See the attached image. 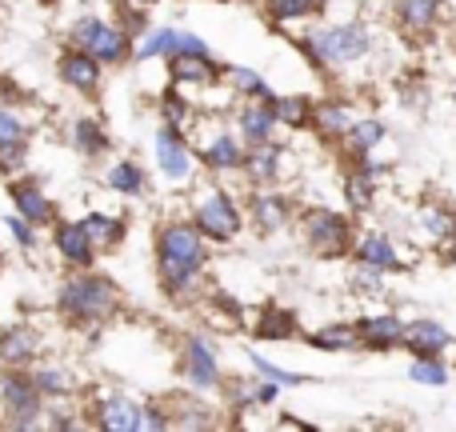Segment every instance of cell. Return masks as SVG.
<instances>
[{"label":"cell","instance_id":"1","mask_svg":"<svg viewBox=\"0 0 456 432\" xmlns=\"http://www.w3.org/2000/svg\"><path fill=\"white\" fill-rule=\"evenodd\" d=\"M157 265L173 292L189 289L205 265V232L192 224H168L157 240Z\"/></svg>","mask_w":456,"mask_h":432},{"label":"cell","instance_id":"2","mask_svg":"<svg viewBox=\"0 0 456 432\" xmlns=\"http://www.w3.org/2000/svg\"><path fill=\"white\" fill-rule=\"evenodd\" d=\"M61 308L72 321H104L117 308V289L109 276H72L61 292Z\"/></svg>","mask_w":456,"mask_h":432},{"label":"cell","instance_id":"3","mask_svg":"<svg viewBox=\"0 0 456 432\" xmlns=\"http://www.w3.org/2000/svg\"><path fill=\"white\" fill-rule=\"evenodd\" d=\"M372 40L364 32V24H332V29H321L313 32L308 40V53L324 64H353L361 56H369Z\"/></svg>","mask_w":456,"mask_h":432},{"label":"cell","instance_id":"4","mask_svg":"<svg viewBox=\"0 0 456 432\" xmlns=\"http://www.w3.org/2000/svg\"><path fill=\"white\" fill-rule=\"evenodd\" d=\"M72 40H77V48L93 53L96 61H104V64H117L128 56V37L120 29H112V24L96 20V16L80 20L77 29H72Z\"/></svg>","mask_w":456,"mask_h":432},{"label":"cell","instance_id":"5","mask_svg":"<svg viewBox=\"0 0 456 432\" xmlns=\"http://www.w3.org/2000/svg\"><path fill=\"white\" fill-rule=\"evenodd\" d=\"M0 401H4L8 417H12L16 428L37 425L40 412V385L32 377H20V372H4L0 377Z\"/></svg>","mask_w":456,"mask_h":432},{"label":"cell","instance_id":"6","mask_svg":"<svg viewBox=\"0 0 456 432\" xmlns=\"http://www.w3.org/2000/svg\"><path fill=\"white\" fill-rule=\"evenodd\" d=\"M197 228L208 240H232L240 232V213L232 208V200L224 192H208L197 208Z\"/></svg>","mask_w":456,"mask_h":432},{"label":"cell","instance_id":"7","mask_svg":"<svg viewBox=\"0 0 456 432\" xmlns=\"http://www.w3.org/2000/svg\"><path fill=\"white\" fill-rule=\"evenodd\" d=\"M305 236L308 244H313L316 252H324V257H332V252H345L348 244V220L337 216V213H308L305 220Z\"/></svg>","mask_w":456,"mask_h":432},{"label":"cell","instance_id":"8","mask_svg":"<svg viewBox=\"0 0 456 432\" xmlns=\"http://www.w3.org/2000/svg\"><path fill=\"white\" fill-rule=\"evenodd\" d=\"M157 160L165 168V176H173V181H184L192 173V152L173 128H160L157 133Z\"/></svg>","mask_w":456,"mask_h":432},{"label":"cell","instance_id":"9","mask_svg":"<svg viewBox=\"0 0 456 432\" xmlns=\"http://www.w3.org/2000/svg\"><path fill=\"white\" fill-rule=\"evenodd\" d=\"M452 345L449 329H441L436 321H412L404 324V348H412L417 356H441Z\"/></svg>","mask_w":456,"mask_h":432},{"label":"cell","instance_id":"10","mask_svg":"<svg viewBox=\"0 0 456 432\" xmlns=\"http://www.w3.org/2000/svg\"><path fill=\"white\" fill-rule=\"evenodd\" d=\"M61 77H64V85H72L77 93H93V88L101 85V61H96L93 53H85V48H72L61 61Z\"/></svg>","mask_w":456,"mask_h":432},{"label":"cell","instance_id":"11","mask_svg":"<svg viewBox=\"0 0 456 432\" xmlns=\"http://www.w3.org/2000/svg\"><path fill=\"white\" fill-rule=\"evenodd\" d=\"M276 101L273 96H260V104H248V109L240 112V133L248 144H268V136H273L276 128Z\"/></svg>","mask_w":456,"mask_h":432},{"label":"cell","instance_id":"12","mask_svg":"<svg viewBox=\"0 0 456 432\" xmlns=\"http://www.w3.org/2000/svg\"><path fill=\"white\" fill-rule=\"evenodd\" d=\"M184 377H189L197 388H213L216 380H221V372H216V356H213V348H208L200 337H192V340H189V348H184Z\"/></svg>","mask_w":456,"mask_h":432},{"label":"cell","instance_id":"13","mask_svg":"<svg viewBox=\"0 0 456 432\" xmlns=\"http://www.w3.org/2000/svg\"><path fill=\"white\" fill-rule=\"evenodd\" d=\"M361 345L369 348H396L404 345V321L396 313H380L361 321Z\"/></svg>","mask_w":456,"mask_h":432},{"label":"cell","instance_id":"14","mask_svg":"<svg viewBox=\"0 0 456 432\" xmlns=\"http://www.w3.org/2000/svg\"><path fill=\"white\" fill-rule=\"evenodd\" d=\"M56 249H61V257L69 260V265H88L93 252H96V244H93V236H88L85 220H80V224H61L56 228Z\"/></svg>","mask_w":456,"mask_h":432},{"label":"cell","instance_id":"15","mask_svg":"<svg viewBox=\"0 0 456 432\" xmlns=\"http://www.w3.org/2000/svg\"><path fill=\"white\" fill-rule=\"evenodd\" d=\"M12 205H16V213L24 220H32V224H48V220H53V205H48V197L32 181L12 184Z\"/></svg>","mask_w":456,"mask_h":432},{"label":"cell","instance_id":"16","mask_svg":"<svg viewBox=\"0 0 456 432\" xmlns=\"http://www.w3.org/2000/svg\"><path fill=\"white\" fill-rule=\"evenodd\" d=\"M141 417H144V409H136L128 396H109L101 404V428H109V432L141 428Z\"/></svg>","mask_w":456,"mask_h":432},{"label":"cell","instance_id":"17","mask_svg":"<svg viewBox=\"0 0 456 432\" xmlns=\"http://www.w3.org/2000/svg\"><path fill=\"white\" fill-rule=\"evenodd\" d=\"M32 356H37V332L32 329H8L4 337H0V361L4 364L20 369V364H28Z\"/></svg>","mask_w":456,"mask_h":432},{"label":"cell","instance_id":"18","mask_svg":"<svg viewBox=\"0 0 456 432\" xmlns=\"http://www.w3.org/2000/svg\"><path fill=\"white\" fill-rule=\"evenodd\" d=\"M356 257H361V265H372V268H401V257H396V244L388 240V236L380 232H369L361 244H356Z\"/></svg>","mask_w":456,"mask_h":432},{"label":"cell","instance_id":"19","mask_svg":"<svg viewBox=\"0 0 456 432\" xmlns=\"http://www.w3.org/2000/svg\"><path fill=\"white\" fill-rule=\"evenodd\" d=\"M436 12H441V0H401V24L412 32L433 29Z\"/></svg>","mask_w":456,"mask_h":432},{"label":"cell","instance_id":"20","mask_svg":"<svg viewBox=\"0 0 456 432\" xmlns=\"http://www.w3.org/2000/svg\"><path fill=\"white\" fill-rule=\"evenodd\" d=\"M173 77L181 85H208L216 72L208 64V56H173Z\"/></svg>","mask_w":456,"mask_h":432},{"label":"cell","instance_id":"21","mask_svg":"<svg viewBox=\"0 0 456 432\" xmlns=\"http://www.w3.org/2000/svg\"><path fill=\"white\" fill-rule=\"evenodd\" d=\"M205 160L213 168H240L244 165V152H240V144H236L228 133H216V141H208V149H205Z\"/></svg>","mask_w":456,"mask_h":432},{"label":"cell","instance_id":"22","mask_svg":"<svg viewBox=\"0 0 456 432\" xmlns=\"http://www.w3.org/2000/svg\"><path fill=\"white\" fill-rule=\"evenodd\" d=\"M313 120H316V128L321 133H329V136H348L353 133V112L345 109V104H324V109H316L313 112Z\"/></svg>","mask_w":456,"mask_h":432},{"label":"cell","instance_id":"23","mask_svg":"<svg viewBox=\"0 0 456 432\" xmlns=\"http://www.w3.org/2000/svg\"><path fill=\"white\" fill-rule=\"evenodd\" d=\"M248 176L260 184L276 181L281 176V149H265V144H256V152H248Z\"/></svg>","mask_w":456,"mask_h":432},{"label":"cell","instance_id":"24","mask_svg":"<svg viewBox=\"0 0 456 432\" xmlns=\"http://www.w3.org/2000/svg\"><path fill=\"white\" fill-rule=\"evenodd\" d=\"M85 228H88L96 249H112V244L125 236V220H112V216H101V213L85 216Z\"/></svg>","mask_w":456,"mask_h":432},{"label":"cell","instance_id":"25","mask_svg":"<svg viewBox=\"0 0 456 432\" xmlns=\"http://www.w3.org/2000/svg\"><path fill=\"white\" fill-rule=\"evenodd\" d=\"M420 228H425L433 240H452L456 236V216L449 213V208L428 205V208H420Z\"/></svg>","mask_w":456,"mask_h":432},{"label":"cell","instance_id":"26","mask_svg":"<svg viewBox=\"0 0 456 432\" xmlns=\"http://www.w3.org/2000/svg\"><path fill=\"white\" fill-rule=\"evenodd\" d=\"M409 377L417 380V385L441 388L444 380H449V369L441 364V356H417V361H412V369H409Z\"/></svg>","mask_w":456,"mask_h":432},{"label":"cell","instance_id":"27","mask_svg":"<svg viewBox=\"0 0 456 432\" xmlns=\"http://www.w3.org/2000/svg\"><path fill=\"white\" fill-rule=\"evenodd\" d=\"M109 189H117V192H125V197H136V192L144 189V173L136 165H117V168H109Z\"/></svg>","mask_w":456,"mask_h":432},{"label":"cell","instance_id":"28","mask_svg":"<svg viewBox=\"0 0 456 432\" xmlns=\"http://www.w3.org/2000/svg\"><path fill=\"white\" fill-rule=\"evenodd\" d=\"M260 337L265 340H281V337H292L297 332V321H292V313H281V308H268L265 316H260Z\"/></svg>","mask_w":456,"mask_h":432},{"label":"cell","instance_id":"29","mask_svg":"<svg viewBox=\"0 0 456 432\" xmlns=\"http://www.w3.org/2000/svg\"><path fill=\"white\" fill-rule=\"evenodd\" d=\"M72 141H77V149L80 152H88V157H93V152H101L104 144V133H101V125H96L93 117H80L77 120V128H72Z\"/></svg>","mask_w":456,"mask_h":432},{"label":"cell","instance_id":"30","mask_svg":"<svg viewBox=\"0 0 456 432\" xmlns=\"http://www.w3.org/2000/svg\"><path fill=\"white\" fill-rule=\"evenodd\" d=\"M313 345H316V348H356V345H361V329H348V324H332V329L316 332Z\"/></svg>","mask_w":456,"mask_h":432},{"label":"cell","instance_id":"31","mask_svg":"<svg viewBox=\"0 0 456 432\" xmlns=\"http://www.w3.org/2000/svg\"><path fill=\"white\" fill-rule=\"evenodd\" d=\"M173 56L176 53V32L173 29H160L152 37H144V45L136 48V61H152V56Z\"/></svg>","mask_w":456,"mask_h":432},{"label":"cell","instance_id":"32","mask_svg":"<svg viewBox=\"0 0 456 432\" xmlns=\"http://www.w3.org/2000/svg\"><path fill=\"white\" fill-rule=\"evenodd\" d=\"M321 8V0H268V16L273 20H297Z\"/></svg>","mask_w":456,"mask_h":432},{"label":"cell","instance_id":"33","mask_svg":"<svg viewBox=\"0 0 456 432\" xmlns=\"http://www.w3.org/2000/svg\"><path fill=\"white\" fill-rule=\"evenodd\" d=\"M276 117H281L284 125H308L313 109H308L305 96H281V101H276Z\"/></svg>","mask_w":456,"mask_h":432},{"label":"cell","instance_id":"34","mask_svg":"<svg viewBox=\"0 0 456 432\" xmlns=\"http://www.w3.org/2000/svg\"><path fill=\"white\" fill-rule=\"evenodd\" d=\"M32 380L40 385V393H56V396H64V393H72V388H77V380H72L64 369H40Z\"/></svg>","mask_w":456,"mask_h":432},{"label":"cell","instance_id":"35","mask_svg":"<svg viewBox=\"0 0 456 432\" xmlns=\"http://www.w3.org/2000/svg\"><path fill=\"white\" fill-rule=\"evenodd\" d=\"M348 136H353V149L364 157V152H369L372 144H377L380 136H385V125H380V120H356L353 133H348Z\"/></svg>","mask_w":456,"mask_h":432},{"label":"cell","instance_id":"36","mask_svg":"<svg viewBox=\"0 0 456 432\" xmlns=\"http://www.w3.org/2000/svg\"><path fill=\"white\" fill-rule=\"evenodd\" d=\"M256 216H260V224L265 228H276V224H284V216H289V205H284L281 197H260L256 200Z\"/></svg>","mask_w":456,"mask_h":432},{"label":"cell","instance_id":"37","mask_svg":"<svg viewBox=\"0 0 456 432\" xmlns=\"http://www.w3.org/2000/svg\"><path fill=\"white\" fill-rule=\"evenodd\" d=\"M8 144H24V120L16 112L0 109V149H8Z\"/></svg>","mask_w":456,"mask_h":432},{"label":"cell","instance_id":"38","mask_svg":"<svg viewBox=\"0 0 456 432\" xmlns=\"http://www.w3.org/2000/svg\"><path fill=\"white\" fill-rule=\"evenodd\" d=\"M252 364H256L260 372H265L268 380H276V385H300V372H289V369H281V364H273V361H265V356H252Z\"/></svg>","mask_w":456,"mask_h":432},{"label":"cell","instance_id":"39","mask_svg":"<svg viewBox=\"0 0 456 432\" xmlns=\"http://www.w3.org/2000/svg\"><path fill=\"white\" fill-rule=\"evenodd\" d=\"M228 77L240 85V93H248V96H268V88H265V80L256 77V72H248V69H228Z\"/></svg>","mask_w":456,"mask_h":432},{"label":"cell","instance_id":"40","mask_svg":"<svg viewBox=\"0 0 456 432\" xmlns=\"http://www.w3.org/2000/svg\"><path fill=\"white\" fill-rule=\"evenodd\" d=\"M173 56H208V45L192 32H176V53Z\"/></svg>","mask_w":456,"mask_h":432},{"label":"cell","instance_id":"41","mask_svg":"<svg viewBox=\"0 0 456 432\" xmlns=\"http://www.w3.org/2000/svg\"><path fill=\"white\" fill-rule=\"evenodd\" d=\"M165 120L168 125H184V120H189V104H184L181 96H168L165 101Z\"/></svg>","mask_w":456,"mask_h":432},{"label":"cell","instance_id":"42","mask_svg":"<svg viewBox=\"0 0 456 432\" xmlns=\"http://www.w3.org/2000/svg\"><path fill=\"white\" fill-rule=\"evenodd\" d=\"M8 228H12V236H16V240L24 244V249H32V244H37V236H32V228L24 224L20 216H12V220H8Z\"/></svg>","mask_w":456,"mask_h":432},{"label":"cell","instance_id":"43","mask_svg":"<svg viewBox=\"0 0 456 432\" xmlns=\"http://www.w3.org/2000/svg\"><path fill=\"white\" fill-rule=\"evenodd\" d=\"M141 428H168V417H160V412L144 409V417H141Z\"/></svg>","mask_w":456,"mask_h":432},{"label":"cell","instance_id":"44","mask_svg":"<svg viewBox=\"0 0 456 432\" xmlns=\"http://www.w3.org/2000/svg\"><path fill=\"white\" fill-rule=\"evenodd\" d=\"M125 20H128V24H125L128 32H144V29H149V20H144L141 12H128V8H125Z\"/></svg>","mask_w":456,"mask_h":432},{"label":"cell","instance_id":"45","mask_svg":"<svg viewBox=\"0 0 456 432\" xmlns=\"http://www.w3.org/2000/svg\"><path fill=\"white\" fill-rule=\"evenodd\" d=\"M256 401H265V404L276 401V380H273V385H260V388H256Z\"/></svg>","mask_w":456,"mask_h":432},{"label":"cell","instance_id":"46","mask_svg":"<svg viewBox=\"0 0 456 432\" xmlns=\"http://www.w3.org/2000/svg\"><path fill=\"white\" fill-rule=\"evenodd\" d=\"M141 4H149V0H141Z\"/></svg>","mask_w":456,"mask_h":432}]
</instances>
